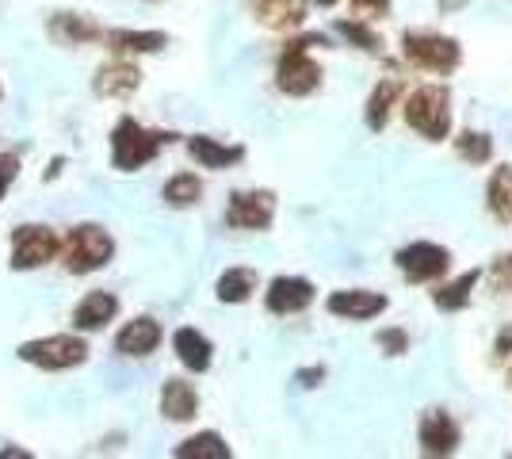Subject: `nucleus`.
<instances>
[{"mask_svg":"<svg viewBox=\"0 0 512 459\" xmlns=\"http://www.w3.org/2000/svg\"><path fill=\"white\" fill-rule=\"evenodd\" d=\"M172 142V134L165 131H146L142 123L123 119L115 131H111V165L119 173H138L142 165H150L157 153Z\"/></svg>","mask_w":512,"mask_h":459,"instance_id":"obj_1","label":"nucleus"},{"mask_svg":"<svg viewBox=\"0 0 512 459\" xmlns=\"http://www.w3.org/2000/svg\"><path fill=\"white\" fill-rule=\"evenodd\" d=\"M111 253H115V241L107 234L104 226H77V230H69L62 241V257H65V268L73 272V276H88V272H96V268H104L111 261Z\"/></svg>","mask_w":512,"mask_h":459,"instance_id":"obj_2","label":"nucleus"},{"mask_svg":"<svg viewBox=\"0 0 512 459\" xmlns=\"http://www.w3.org/2000/svg\"><path fill=\"white\" fill-rule=\"evenodd\" d=\"M406 123L417 134H425L432 142H440L451 127V96L448 88L440 85H425L417 88L406 100Z\"/></svg>","mask_w":512,"mask_h":459,"instance_id":"obj_3","label":"nucleus"},{"mask_svg":"<svg viewBox=\"0 0 512 459\" xmlns=\"http://www.w3.org/2000/svg\"><path fill=\"white\" fill-rule=\"evenodd\" d=\"M85 356H88L85 341L73 337V333H54V337H43V341L20 345L23 364H35V368H46V372L77 368V364H85Z\"/></svg>","mask_w":512,"mask_h":459,"instance_id":"obj_4","label":"nucleus"},{"mask_svg":"<svg viewBox=\"0 0 512 459\" xmlns=\"http://www.w3.org/2000/svg\"><path fill=\"white\" fill-rule=\"evenodd\" d=\"M314 43H321V39H299V43H291L283 50L276 69V85L287 96H310L321 85V66L310 58V46Z\"/></svg>","mask_w":512,"mask_h":459,"instance_id":"obj_5","label":"nucleus"},{"mask_svg":"<svg viewBox=\"0 0 512 459\" xmlns=\"http://www.w3.org/2000/svg\"><path fill=\"white\" fill-rule=\"evenodd\" d=\"M62 241L54 238V230L46 226H20L12 234V268L16 272H31V268H43L58 257Z\"/></svg>","mask_w":512,"mask_h":459,"instance_id":"obj_6","label":"nucleus"},{"mask_svg":"<svg viewBox=\"0 0 512 459\" xmlns=\"http://www.w3.org/2000/svg\"><path fill=\"white\" fill-rule=\"evenodd\" d=\"M406 58L421 69L448 73V69L459 66V43H455V39H444V35H428V31H409Z\"/></svg>","mask_w":512,"mask_h":459,"instance_id":"obj_7","label":"nucleus"},{"mask_svg":"<svg viewBox=\"0 0 512 459\" xmlns=\"http://www.w3.org/2000/svg\"><path fill=\"white\" fill-rule=\"evenodd\" d=\"M276 215V196L272 192H234L226 207V222L234 230H268Z\"/></svg>","mask_w":512,"mask_h":459,"instance_id":"obj_8","label":"nucleus"},{"mask_svg":"<svg viewBox=\"0 0 512 459\" xmlns=\"http://www.w3.org/2000/svg\"><path fill=\"white\" fill-rule=\"evenodd\" d=\"M398 268L406 272V280L413 284H425V280H440L444 272L451 268L448 249L432 245V241H417V245H406L398 253Z\"/></svg>","mask_w":512,"mask_h":459,"instance_id":"obj_9","label":"nucleus"},{"mask_svg":"<svg viewBox=\"0 0 512 459\" xmlns=\"http://www.w3.org/2000/svg\"><path fill=\"white\" fill-rule=\"evenodd\" d=\"M314 303V284L299 280V276H279L268 287V310L272 314H299Z\"/></svg>","mask_w":512,"mask_h":459,"instance_id":"obj_10","label":"nucleus"},{"mask_svg":"<svg viewBox=\"0 0 512 459\" xmlns=\"http://www.w3.org/2000/svg\"><path fill=\"white\" fill-rule=\"evenodd\" d=\"M459 444V425L444 410H428L421 417V448L425 456H451Z\"/></svg>","mask_w":512,"mask_h":459,"instance_id":"obj_11","label":"nucleus"},{"mask_svg":"<svg viewBox=\"0 0 512 459\" xmlns=\"http://www.w3.org/2000/svg\"><path fill=\"white\" fill-rule=\"evenodd\" d=\"M50 35L65 46H81V43L107 39L104 27H100V23H92L88 16H81V12H58V16L50 20Z\"/></svg>","mask_w":512,"mask_h":459,"instance_id":"obj_12","label":"nucleus"},{"mask_svg":"<svg viewBox=\"0 0 512 459\" xmlns=\"http://www.w3.org/2000/svg\"><path fill=\"white\" fill-rule=\"evenodd\" d=\"M329 310L337 318H352V322H363V318H375L386 310V299L375 295V291H337L329 299Z\"/></svg>","mask_w":512,"mask_h":459,"instance_id":"obj_13","label":"nucleus"},{"mask_svg":"<svg viewBox=\"0 0 512 459\" xmlns=\"http://www.w3.org/2000/svg\"><path fill=\"white\" fill-rule=\"evenodd\" d=\"M115 314H119V299L107 295V291H92V295H85L81 306L73 310V326L92 333V329H104Z\"/></svg>","mask_w":512,"mask_h":459,"instance_id":"obj_14","label":"nucleus"},{"mask_svg":"<svg viewBox=\"0 0 512 459\" xmlns=\"http://www.w3.org/2000/svg\"><path fill=\"white\" fill-rule=\"evenodd\" d=\"M138 85H142V73H138V66L123 62V54H119L111 66L100 69L96 81H92V88H96L100 96H130Z\"/></svg>","mask_w":512,"mask_h":459,"instance_id":"obj_15","label":"nucleus"},{"mask_svg":"<svg viewBox=\"0 0 512 459\" xmlns=\"http://www.w3.org/2000/svg\"><path fill=\"white\" fill-rule=\"evenodd\" d=\"M161 414L169 417V421H192V417L199 414V394H195L192 383L169 379V383L161 387Z\"/></svg>","mask_w":512,"mask_h":459,"instance_id":"obj_16","label":"nucleus"},{"mask_svg":"<svg viewBox=\"0 0 512 459\" xmlns=\"http://www.w3.org/2000/svg\"><path fill=\"white\" fill-rule=\"evenodd\" d=\"M157 345H161V326L153 318H138L115 337V349L123 356H150Z\"/></svg>","mask_w":512,"mask_h":459,"instance_id":"obj_17","label":"nucleus"},{"mask_svg":"<svg viewBox=\"0 0 512 459\" xmlns=\"http://www.w3.org/2000/svg\"><path fill=\"white\" fill-rule=\"evenodd\" d=\"M172 349H176L180 364H184L188 372H207V368H211V341H207L199 329H176Z\"/></svg>","mask_w":512,"mask_h":459,"instance_id":"obj_18","label":"nucleus"},{"mask_svg":"<svg viewBox=\"0 0 512 459\" xmlns=\"http://www.w3.org/2000/svg\"><path fill=\"white\" fill-rule=\"evenodd\" d=\"M256 20L272 31H287L306 20V0H256Z\"/></svg>","mask_w":512,"mask_h":459,"instance_id":"obj_19","label":"nucleus"},{"mask_svg":"<svg viewBox=\"0 0 512 459\" xmlns=\"http://www.w3.org/2000/svg\"><path fill=\"white\" fill-rule=\"evenodd\" d=\"M188 153H192L203 169H226V165H237V161L245 157L241 146H222V142H214V138H207V134L188 138Z\"/></svg>","mask_w":512,"mask_h":459,"instance_id":"obj_20","label":"nucleus"},{"mask_svg":"<svg viewBox=\"0 0 512 459\" xmlns=\"http://www.w3.org/2000/svg\"><path fill=\"white\" fill-rule=\"evenodd\" d=\"M107 46L115 54H153V50L169 46V35H161V31H107Z\"/></svg>","mask_w":512,"mask_h":459,"instance_id":"obj_21","label":"nucleus"},{"mask_svg":"<svg viewBox=\"0 0 512 459\" xmlns=\"http://www.w3.org/2000/svg\"><path fill=\"white\" fill-rule=\"evenodd\" d=\"M176 459H230V444L218 437V433H199L188 437L184 444H176Z\"/></svg>","mask_w":512,"mask_h":459,"instance_id":"obj_22","label":"nucleus"},{"mask_svg":"<svg viewBox=\"0 0 512 459\" xmlns=\"http://www.w3.org/2000/svg\"><path fill=\"white\" fill-rule=\"evenodd\" d=\"M253 291H256V272H249V268H230L218 280V299L222 303H245Z\"/></svg>","mask_w":512,"mask_h":459,"instance_id":"obj_23","label":"nucleus"},{"mask_svg":"<svg viewBox=\"0 0 512 459\" xmlns=\"http://www.w3.org/2000/svg\"><path fill=\"white\" fill-rule=\"evenodd\" d=\"M486 196H490L493 215L505 222V226H512V169H497V173H493Z\"/></svg>","mask_w":512,"mask_h":459,"instance_id":"obj_24","label":"nucleus"},{"mask_svg":"<svg viewBox=\"0 0 512 459\" xmlns=\"http://www.w3.org/2000/svg\"><path fill=\"white\" fill-rule=\"evenodd\" d=\"M394 96H398V81H383V85L371 92V100H367V127H371V131H383L386 127Z\"/></svg>","mask_w":512,"mask_h":459,"instance_id":"obj_25","label":"nucleus"},{"mask_svg":"<svg viewBox=\"0 0 512 459\" xmlns=\"http://www.w3.org/2000/svg\"><path fill=\"white\" fill-rule=\"evenodd\" d=\"M478 287V272H467V276H459L455 284H444L436 291V306L440 310H463L470 303V291Z\"/></svg>","mask_w":512,"mask_h":459,"instance_id":"obj_26","label":"nucleus"},{"mask_svg":"<svg viewBox=\"0 0 512 459\" xmlns=\"http://www.w3.org/2000/svg\"><path fill=\"white\" fill-rule=\"evenodd\" d=\"M199 196H203V184L192 173L172 176L165 184V203H172V207H192V203H199Z\"/></svg>","mask_w":512,"mask_h":459,"instance_id":"obj_27","label":"nucleus"},{"mask_svg":"<svg viewBox=\"0 0 512 459\" xmlns=\"http://www.w3.org/2000/svg\"><path fill=\"white\" fill-rule=\"evenodd\" d=\"M455 150L463 153V161H470V165H482V161H490L493 146H490V138H486V134L467 131V134H459V138H455Z\"/></svg>","mask_w":512,"mask_h":459,"instance_id":"obj_28","label":"nucleus"},{"mask_svg":"<svg viewBox=\"0 0 512 459\" xmlns=\"http://www.w3.org/2000/svg\"><path fill=\"white\" fill-rule=\"evenodd\" d=\"M16 176H20V157H16V153H0V199L12 188Z\"/></svg>","mask_w":512,"mask_h":459,"instance_id":"obj_29","label":"nucleus"},{"mask_svg":"<svg viewBox=\"0 0 512 459\" xmlns=\"http://www.w3.org/2000/svg\"><path fill=\"white\" fill-rule=\"evenodd\" d=\"M341 35H348L352 43H360L363 50H379V39L367 27H360V23H341Z\"/></svg>","mask_w":512,"mask_h":459,"instance_id":"obj_30","label":"nucleus"},{"mask_svg":"<svg viewBox=\"0 0 512 459\" xmlns=\"http://www.w3.org/2000/svg\"><path fill=\"white\" fill-rule=\"evenodd\" d=\"M379 345H383L390 356H402V352L409 349V337L402 329H386V333H379Z\"/></svg>","mask_w":512,"mask_h":459,"instance_id":"obj_31","label":"nucleus"},{"mask_svg":"<svg viewBox=\"0 0 512 459\" xmlns=\"http://www.w3.org/2000/svg\"><path fill=\"white\" fill-rule=\"evenodd\" d=\"M493 287L497 291H512V257H501L493 264Z\"/></svg>","mask_w":512,"mask_h":459,"instance_id":"obj_32","label":"nucleus"},{"mask_svg":"<svg viewBox=\"0 0 512 459\" xmlns=\"http://www.w3.org/2000/svg\"><path fill=\"white\" fill-rule=\"evenodd\" d=\"M352 4H356L360 16H379V12L390 8V0H352Z\"/></svg>","mask_w":512,"mask_h":459,"instance_id":"obj_33","label":"nucleus"},{"mask_svg":"<svg viewBox=\"0 0 512 459\" xmlns=\"http://www.w3.org/2000/svg\"><path fill=\"white\" fill-rule=\"evenodd\" d=\"M497 356H512V333H501V341H497Z\"/></svg>","mask_w":512,"mask_h":459,"instance_id":"obj_34","label":"nucleus"},{"mask_svg":"<svg viewBox=\"0 0 512 459\" xmlns=\"http://www.w3.org/2000/svg\"><path fill=\"white\" fill-rule=\"evenodd\" d=\"M463 4H467V0H440L444 12H455V8H463Z\"/></svg>","mask_w":512,"mask_h":459,"instance_id":"obj_35","label":"nucleus"},{"mask_svg":"<svg viewBox=\"0 0 512 459\" xmlns=\"http://www.w3.org/2000/svg\"><path fill=\"white\" fill-rule=\"evenodd\" d=\"M318 4H325V8H329V4H337V0H318Z\"/></svg>","mask_w":512,"mask_h":459,"instance_id":"obj_36","label":"nucleus"}]
</instances>
